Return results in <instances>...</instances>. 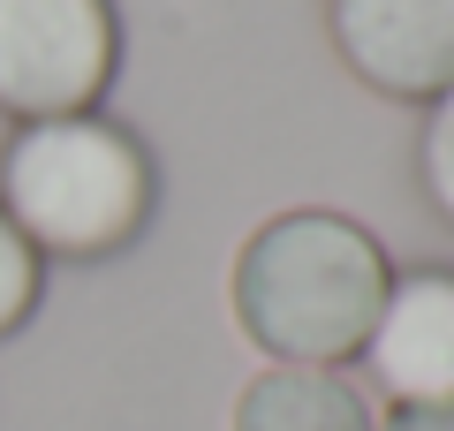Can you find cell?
Segmentation results:
<instances>
[{
  "mask_svg": "<svg viewBox=\"0 0 454 431\" xmlns=\"http://www.w3.org/2000/svg\"><path fill=\"white\" fill-rule=\"evenodd\" d=\"M387 287H394L387 242L356 227L348 212H318V205L250 227V242L227 265L235 325L273 364L340 371L348 356H364Z\"/></svg>",
  "mask_w": 454,
  "mask_h": 431,
  "instance_id": "6da1fadb",
  "label": "cell"
},
{
  "mask_svg": "<svg viewBox=\"0 0 454 431\" xmlns=\"http://www.w3.org/2000/svg\"><path fill=\"white\" fill-rule=\"evenodd\" d=\"M160 205L152 152L106 114H68V121H23L0 152V212L38 257L91 265L145 235Z\"/></svg>",
  "mask_w": 454,
  "mask_h": 431,
  "instance_id": "7a4b0ae2",
  "label": "cell"
},
{
  "mask_svg": "<svg viewBox=\"0 0 454 431\" xmlns=\"http://www.w3.org/2000/svg\"><path fill=\"white\" fill-rule=\"evenodd\" d=\"M121 68L114 0H0V114L68 121L98 114Z\"/></svg>",
  "mask_w": 454,
  "mask_h": 431,
  "instance_id": "3957f363",
  "label": "cell"
},
{
  "mask_svg": "<svg viewBox=\"0 0 454 431\" xmlns=\"http://www.w3.org/2000/svg\"><path fill=\"white\" fill-rule=\"evenodd\" d=\"M325 31L379 98L432 106L454 83V0H325Z\"/></svg>",
  "mask_w": 454,
  "mask_h": 431,
  "instance_id": "277c9868",
  "label": "cell"
},
{
  "mask_svg": "<svg viewBox=\"0 0 454 431\" xmlns=\"http://www.w3.org/2000/svg\"><path fill=\"white\" fill-rule=\"evenodd\" d=\"M364 364L394 409H454V272L447 265L394 272L379 325L364 341Z\"/></svg>",
  "mask_w": 454,
  "mask_h": 431,
  "instance_id": "5b68a950",
  "label": "cell"
},
{
  "mask_svg": "<svg viewBox=\"0 0 454 431\" xmlns=\"http://www.w3.org/2000/svg\"><path fill=\"white\" fill-rule=\"evenodd\" d=\"M227 431H379L372 394L325 364H273L235 394Z\"/></svg>",
  "mask_w": 454,
  "mask_h": 431,
  "instance_id": "8992f818",
  "label": "cell"
},
{
  "mask_svg": "<svg viewBox=\"0 0 454 431\" xmlns=\"http://www.w3.org/2000/svg\"><path fill=\"white\" fill-rule=\"evenodd\" d=\"M417 182L432 197V212L454 227V83L424 106V137H417Z\"/></svg>",
  "mask_w": 454,
  "mask_h": 431,
  "instance_id": "52a82bcc",
  "label": "cell"
},
{
  "mask_svg": "<svg viewBox=\"0 0 454 431\" xmlns=\"http://www.w3.org/2000/svg\"><path fill=\"white\" fill-rule=\"evenodd\" d=\"M38 287H46V257H38L31 242L16 235V220L0 212V341L38 310Z\"/></svg>",
  "mask_w": 454,
  "mask_h": 431,
  "instance_id": "ba28073f",
  "label": "cell"
},
{
  "mask_svg": "<svg viewBox=\"0 0 454 431\" xmlns=\"http://www.w3.org/2000/svg\"><path fill=\"white\" fill-rule=\"evenodd\" d=\"M379 431H454V409H394V424Z\"/></svg>",
  "mask_w": 454,
  "mask_h": 431,
  "instance_id": "9c48e42d",
  "label": "cell"
}]
</instances>
